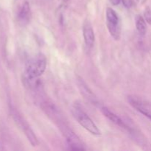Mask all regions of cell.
<instances>
[{
  "mask_svg": "<svg viewBox=\"0 0 151 151\" xmlns=\"http://www.w3.org/2000/svg\"><path fill=\"white\" fill-rule=\"evenodd\" d=\"M72 111L77 121L86 131H88L93 135L98 136L101 134V132L97 128V125H95V123L93 122L92 119L87 115L86 113L83 111V109L79 106L76 105L74 106Z\"/></svg>",
  "mask_w": 151,
  "mask_h": 151,
  "instance_id": "obj_2",
  "label": "cell"
},
{
  "mask_svg": "<svg viewBox=\"0 0 151 151\" xmlns=\"http://www.w3.org/2000/svg\"><path fill=\"white\" fill-rule=\"evenodd\" d=\"M122 2L123 5L127 8H131L134 5V3L133 0H122Z\"/></svg>",
  "mask_w": 151,
  "mask_h": 151,
  "instance_id": "obj_12",
  "label": "cell"
},
{
  "mask_svg": "<svg viewBox=\"0 0 151 151\" xmlns=\"http://www.w3.org/2000/svg\"><path fill=\"white\" fill-rule=\"evenodd\" d=\"M64 1H68V0H64Z\"/></svg>",
  "mask_w": 151,
  "mask_h": 151,
  "instance_id": "obj_14",
  "label": "cell"
},
{
  "mask_svg": "<svg viewBox=\"0 0 151 151\" xmlns=\"http://www.w3.org/2000/svg\"><path fill=\"white\" fill-rule=\"evenodd\" d=\"M106 24L111 35L115 40H119L121 35L120 19L116 12L108 7L106 10Z\"/></svg>",
  "mask_w": 151,
  "mask_h": 151,
  "instance_id": "obj_3",
  "label": "cell"
},
{
  "mask_svg": "<svg viewBox=\"0 0 151 151\" xmlns=\"http://www.w3.org/2000/svg\"><path fill=\"white\" fill-rule=\"evenodd\" d=\"M78 87H79L81 93L83 94V96L86 98L88 99V100H90L91 103H94V104L97 103V100L95 97V96H94V94H93L91 89L88 88V86L86 84V83L81 78L78 79Z\"/></svg>",
  "mask_w": 151,
  "mask_h": 151,
  "instance_id": "obj_8",
  "label": "cell"
},
{
  "mask_svg": "<svg viewBox=\"0 0 151 151\" xmlns=\"http://www.w3.org/2000/svg\"><path fill=\"white\" fill-rule=\"evenodd\" d=\"M121 1H122V0H110L111 3L113 5H118V4L120 3Z\"/></svg>",
  "mask_w": 151,
  "mask_h": 151,
  "instance_id": "obj_13",
  "label": "cell"
},
{
  "mask_svg": "<svg viewBox=\"0 0 151 151\" xmlns=\"http://www.w3.org/2000/svg\"><path fill=\"white\" fill-rule=\"evenodd\" d=\"M128 102L131 103V106L134 108V109H137L139 112H140L141 114H142L143 115H145V116H147V118L151 119V112L148 110L147 109H146L141 103H140L139 100H136L135 98H133V97H128Z\"/></svg>",
  "mask_w": 151,
  "mask_h": 151,
  "instance_id": "obj_9",
  "label": "cell"
},
{
  "mask_svg": "<svg viewBox=\"0 0 151 151\" xmlns=\"http://www.w3.org/2000/svg\"><path fill=\"white\" fill-rule=\"evenodd\" d=\"M138 1H139V0H138Z\"/></svg>",
  "mask_w": 151,
  "mask_h": 151,
  "instance_id": "obj_15",
  "label": "cell"
},
{
  "mask_svg": "<svg viewBox=\"0 0 151 151\" xmlns=\"http://www.w3.org/2000/svg\"><path fill=\"white\" fill-rule=\"evenodd\" d=\"M144 19L147 23L151 25V10L147 9L144 13Z\"/></svg>",
  "mask_w": 151,
  "mask_h": 151,
  "instance_id": "obj_11",
  "label": "cell"
},
{
  "mask_svg": "<svg viewBox=\"0 0 151 151\" xmlns=\"http://www.w3.org/2000/svg\"><path fill=\"white\" fill-rule=\"evenodd\" d=\"M47 60L42 55L35 56L27 63L24 72V81L37 79L45 72Z\"/></svg>",
  "mask_w": 151,
  "mask_h": 151,
  "instance_id": "obj_1",
  "label": "cell"
},
{
  "mask_svg": "<svg viewBox=\"0 0 151 151\" xmlns=\"http://www.w3.org/2000/svg\"><path fill=\"white\" fill-rule=\"evenodd\" d=\"M12 115H13V117L14 119L15 122L17 124L18 126L22 129V131H23L24 134H25V136L27 137V139L29 140L30 144L32 145L33 147L37 146L38 145V139H37L36 136L35 135L34 132L32 131V130L31 129L30 127L29 126V125L27 124V122L24 119V118L19 114V113L18 111H16V110H12Z\"/></svg>",
  "mask_w": 151,
  "mask_h": 151,
  "instance_id": "obj_4",
  "label": "cell"
},
{
  "mask_svg": "<svg viewBox=\"0 0 151 151\" xmlns=\"http://www.w3.org/2000/svg\"><path fill=\"white\" fill-rule=\"evenodd\" d=\"M83 34L86 45L88 47H92L95 41V35L92 26L88 21H86L84 22L83 27Z\"/></svg>",
  "mask_w": 151,
  "mask_h": 151,
  "instance_id": "obj_5",
  "label": "cell"
},
{
  "mask_svg": "<svg viewBox=\"0 0 151 151\" xmlns=\"http://www.w3.org/2000/svg\"><path fill=\"white\" fill-rule=\"evenodd\" d=\"M136 26H137V31L140 35H145L147 32V24H146V21L145 20L144 17L139 15L136 17Z\"/></svg>",
  "mask_w": 151,
  "mask_h": 151,
  "instance_id": "obj_10",
  "label": "cell"
},
{
  "mask_svg": "<svg viewBox=\"0 0 151 151\" xmlns=\"http://www.w3.org/2000/svg\"><path fill=\"white\" fill-rule=\"evenodd\" d=\"M31 18V10L29 4L27 1H25L22 5L19 14H18L17 19L19 24L22 26L27 24L29 22Z\"/></svg>",
  "mask_w": 151,
  "mask_h": 151,
  "instance_id": "obj_6",
  "label": "cell"
},
{
  "mask_svg": "<svg viewBox=\"0 0 151 151\" xmlns=\"http://www.w3.org/2000/svg\"><path fill=\"white\" fill-rule=\"evenodd\" d=\"M101 111L102 112H103V114H104V116H106V117H107L109 120L111 121L112 122H114V123L116 124V125H119V126L122 127V128L128 130L129 131H131V128H128V125L123 122V120H122L120 117H119L117 115H116L115 114H114L113 112L109 110V109H108L107 108L103 107L101 109Z\"/></svg>",
  "mask_w": 151,
  "mask_h": 151,
  "instance_id": "obj_7",
  "label": "cell"
}]
</instances>
